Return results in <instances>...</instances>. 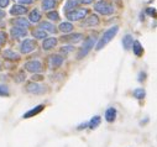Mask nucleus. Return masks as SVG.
Returning a JSON list of instances; mask_svg holds the SVG:
<instances>
[{
  "mask_svg": "<svg viewBox=\"0 0 157 147\" xmlns=\"http://www.w3.org/2000/svg\"><path fill=\"white\" fill-rule=\"evenodd\" d=\"M14 24L17 25V26H22V27H29L30 26V21L26 20V19H16L14 21Z\"/></svg>",
  "mask_w": 157,
  "mask_h": 147,
  "instance_id": "nucleus-27",
  "label": "nucleus"
},
{
  "mask_svg": "<svg viewBox=\"0 0 157 147\" xmlns=\"http://www.w3.org/2000/svg\"><path fill=\"white\" fill-rule=\"evenodd\" d=\"M10 92L6 85H0V96H9Z\"/></svg>",
  "mask_w": 157,
  "mask_h": 147,
  "instance_id": "nucleus-28",
  "label": "nucleus"
},
{
  "mask_svg": "<svg viewBox=\"0 0 157 147\" xmlns=\"http://www.w3.org/2000/svg\"><path fill=\"white\" fill-rule=\"evenodd\" d=\"M59 30H61V32H63V33H68V32H71V31L73 30V25H72L71 22H62V24L59 25Z\"/></svg>",
  "mask_w": 157,
  "mask_h": 147,
  "instance_id": "nucleus-20",
  "label": "nucleus"
},
{
  "mask_svg": "<svg viewBox=\"0 0 157 147\" xmlns=\"http://www.w3.org/2000/svg\"><path fill=\"white\" fill-rule=\"evenodd\" d=\"M98 24H99V19H98V16H97V15H92V16H89V17L82 24V26L90 27V26H97Z\"/></svg>",
  "mask_w": 157,
  "mask_h": 147,
  "instance_id": "nucleus-14",
  "label": "nucleus"
},
{
  "mask_svg": "<svg viewBox=\"0 0 157 147\" xmlns=\"http://www.w3.org/2000/svg\"><path fill=\"white\" fill-rule=\"evenodd\" d=\"M56 6V0H44L42 3V9L44 10H50Z\"/></svg>",
  "mask_w": 157,
  "mask_h": 147,
  "instance_id": "nucleus-22",
  "label": "nucleus"
},
{
  "mask_svg": "<svg viewBox=\"0 0 157 147\" xmlns=\"http://www.w3.org/2000/svg\"><path fill=\"white\" fill-rule=\"evenodd\" d=\"M9 5V0H0V8H6Z\"/></svg>",
  "mask_w": 157,
  "mask_h": 147,
  "instance_id": "nucleus-33",
  "label": "nucleus"
},
{
  "mask_svg": "<svg viewBox=\"0 0 157 147\" xmlns=\"http://www.w3.org/2000/svg\"><path fill=\"white\" fill-rule=\"evenodd\" d=\"M94 43H95V37H89V39H87V40L83 42L82 48L79 50V52H78L77 58H78V59H82L83 57H86V56L92 51V48L94 47Z\"/></svg>",
  "mask_w": 157,
  "mask_h": 147,
  "instance_id": "nucleus-2",
  "label": "nucleus"
},
{
  "mask_svg": "<svg viewBox=\"0 0 157 147\" xmlns=\"http://www.w3.org/2000/svg\"><path fill=\"white\" fill-rule=\"evenodd\" d=\"M44 77L42 76H32V81H42Z\"/></svg>",
  "mask_w": 157,
  "mask_h": 147,
  "instance_id": "nucleus-35",
  "label": "nucleus"
},
{
  "mask_svg": "<svg viewBox=\"0 0 157 147\" xmlns=\"http://www.w3.org/2000/svg\"><path fill=\"white\" fill-rule=\"evenodd\" d=\"M83 39V35L82 33H73V35H67L62 37L63 42H68V43H77L79 42Z\"/></svg>",
  "mask_w": 157,
  "mask_h": 147,
  "instance_id": "nucleus-7",
  "label": "nucleus"
},
{
  "mask_svg": "<svg viewBox=\"0 0 157 147\" xmlns=\"http://www.w3.org/2000/svg\"><path fill=\"white\" fill-rule=\"evenodd\" d=\"M27 13V9L22 5H14L11 9H10V14L11 15H24Z\"/></svg>",
  "mask_w": 157,
  "mask_h": 147,
  "instance_id": "nucleus-13",
  "label": "nucleus"
},
{
  "mask_svg": "<svg viewBox=\"0 0 157 147\" xmlns=\"http://www.w3.org/2000/svg\"><path fill=\"white\" fill-rule=\"evenodd\" d=\"M119 32V26H113V27H110V28H108L104 33H103V36L99 39V41H98V43H97V47H95V50L97 51H100L104 46H106L114 37H115V35Z\"/></svg>",
  "mask_w": 157,
  "mask_h": 147,
  "instance_id": "nucleus-1",
  "label": "nucleus"
},
{
  "mask_svg": "<svg viewBox=\"0 0 157 147\" xmlns=\"http://www.w3.org/2000/svg\"><path fill=\"white\" fill-rule=\"evenodd\" d=\"M6 41V33L4 31H0V45H4Z\"/></svg>",
  "mask_w": 157,
  "mask_h": 147,
  "instance_id": "nucleus-30",
  "label": "nucleus"
},
{
  "mask_svg": "<svg viewBox=\"0 0 157 147\" xmlns=\"http://www.w3.org/2000/svg\"><path fill=\"white\" fill-rule=\"evenodd\" d=\"M25 69L35 74V73H40L42 70V64H41L40 61H36V59L35 61H29L25 64Z\"/></svg>",
  "mask_w": 157,
  "mask_h": 147,
  "instance_id": "nucleus-5",
  "label": "nucleus"
},
{
  "mask_svg": "<svg viewBox=\"0 0 157 147\" xmlns=\"http://www.w3.org/2000/svg\"><path fill=\"white\" fill-rule=\"evenodd\" d=\"M132 43H134V37L131 35H126L123 39V46L125 50H130L132 47Z\"/></svg>",
  "mask_w": 157,
  "mask_h": 147,
  "instance_id": "nucleus-16",
  "label": "nucleus"
},
{
  "mask_svg": "<svg viewBox=\"0 0 157 147\" xmlns=\"http://www.w3.org/2000/svg\"><path fill=\"white\" fill-rule=\"evenodd\" d=\"M36 48V45H35V42L32 41V40H25L22 43H21V52L22 53H30V52H32L33 50Z\"/></svg>",
  "mask_w": 157,
  "mask_h": 147,
  "instance_id": "nucleus-8",
  "label": "nucleus"
},
{
  "mask_svg": "<svg viewBox=\"0 0 157 147\" xmlns=\"http://www.w3.org/2000/svg\"><path fill=\"white\" fill-rule=\"evenodd\" d=\"M44 105H38V106H36L35 109H31V110H29V111L24 115V119H29V118H32V116H35V115H37V114H40L42 110H44Z\"/></svg>",
  "mask_w": 157,
  "mask_h": 147,
  "instance_id": "nucleus-12",
  "label": "nucleus"
},
{
  "mask_svg": "<svg viewBox=\"0 0 157 147\" xmlns=\"http://www.w3.org/2000/svg\"><path fill=\"white\" fill-rule=\"evenodd\" d=\"M10 33L14 39H21V37H25V36L27 35V31L21 28V27H13L10 30Z\"/></svg>",
  "mask_w": 157,
  "mask_h": 147,
  "instance_id": "nucleus-9",
  "label": "nucleus"
},
{
  "mask_svg": "<svg viewBox=\"0 0 157 147\" xmlns=\"http://www.w3.org/2000/svg\"><path fill=\"white\" fill-rule=\"evenodd\" d=\"M147 14L151 15V16H156V11H155L153 8H148V9H147Z\"/></svg>",
  "mask_w": 157,
  "mask_h": 147,
  "instance_id": "nucleus-34",
  "label": "nucleus"
},
{
  "mask_svg": "<svg viewBox=\"0 0 157 147\" xmlns=\"http://www.w3.org/2000/svg\"><path fill=\"white\" fill-rule=\"evenodd\" d=\"M94 10L101 15H111L114 13V8L111 4L104 2V0H101V2H98L95 5H94Z\"/></svg>",
  "mask_w": 157,
  "mask_h": 147,
  "instance_id": "nucleus-3",
  "label": "nucleus"
},
{
  "mask_svg": "<svg viewBox=\"0 0 157 147\" xmlns=\"http://www.w3.org/2000/svg\"><path fill=\"white\" fill-rule=\"evenodd\" d=\"M40 28H41V30H44V31H48V32H56V27H55L51 22H47V21L41 22Z\"/></svg>",
  "mask_w": 157,
  "mask_h": 147,
  "instance_id": "nucleus-18",
  "label": "nucleus"
},
{
  "mask_svg": "<svg viewBox=\"0 0 157 147\" xmlns=\"http://www.w3.org/2000/svg\"><path fill=\"white\" fill-rule=\"evenodd\" d=\"M77 5H78L77 0H67V3H66V5H64V10L68 13V11L73 10V8H75Z\"/></svg>",
  "mask_w": 157,
  "mask_h": 147,
  "instance_id": "nucleus-24",
  "label": "nucleus"
},
{
  "mask_svg": "<svg viewBox=\"0 0 157 147\" xmlns=\"http://www.w3.org/2000/svg\"><path fill=\"white\" fill-rule=\"evenodd\" d=\"M4 57L8 58V59H19V58H20V55L16 53V52L13 51V50H6V51L4 52Z\"/></svg>",
  "mask_w": 157,
  "mask_h": 147,
  "instance_id": "nucleus-19",
  "label": "nucleus"
},
{
  "mask_svg": "<svg viewBox=\"0 0 157 147\" xmlns=\"http://www.w3.org/2000/svg\"><path fill=\"white\" fill-rule=\"evenodd\" d=\"M33 37H36V39H47V33H46V31H44V30H36V31H33Z\"/></svg>",
  "mask_w": 157,
  "mask_h": 147,
  "instance_id": "nucleus-26",
  "label": "nucleus"
},
{
  "mask_svg": "<svg viewBox=\"0 0 157 147\" xmlns=\"http://www.w3.org/2000/svg\"><path fill=\"white\" fill-rule=\"evenodd\" d=\"M47 17H48L50 20H52V21H58V20H59V15H58L57 11H51V13H48V14H47Z\"/></svg>",
  "mask_w": 157,
  "mask_h": 147,
  "instance_id": "nucleus-29",
  "label": "nucleus"
},
{
  "mask_svg": "<svg viewBox=\"0 0 157 147\" xmlns=\"http://www.w3.org/2000/svg\"><path fill=\"white\" fill-rule=\"evenodd\" d=\"M19 3H21V4H31L32 0H19Z\"/></svg>",
  "mask_w": 157,
  "mask_h": 147,
  "instance_id": "nucleus-36",
  "label": "nucleus"
},
{
  "mask_svg": "<svg viewBox=\"0 0 157 147\" xmlns=\"http://www.w3.org/2000/svg\"><path fill=\"white\" fill-rule=\"evenodd\" d=\"M24 79H25V73H24V72H21L20 74L17 76V79H16V82H17V83H20V82H22Z\"/></svg>",
  "mask_w": 157,
  "mask_h": 147,
  "instance_id": "nucleus-32",
  "label": "nucleus"
},
{
  "mask_svg": "<svg viewBox=\"0 0 157 147\" xmlns=\"http://www.w3.org/2000/svg\"><path fill=\"white\" fill-rule=\"evenodd\" d=\"M88 14V9H79V10H73V11H68L67 13V19L71 21H77L84 19Z\"/></svg>",
  "mask_w": 157,
  "mask_h": 147,
  "instance_id": "nucleus-4",
  "label": "nucleus"
},
{
  "mask_svg": "<svg viewBox=\"0 0 157 147\" xmlns=\"http://www.w3.org/2000/svg\"><path fill=\"white\" fill-rule=\"evenodd\" d=\"M62 63H63V57L59 56V55H55V56H52L51 59H50V66H51L52 69H56V68L61 67Z\"/></svg>",
  "mask_w": 157,
  "mask_h": 147,
  "instance_id": "nucleus-10",
  "label": "nucleus"
},
{
  "mask_svg": "<svg viewBox=\"0 0 157 147\" xmlns=\"http://www.w3.org/2000/svg\"><path fill=\"white\" fill-rule=\"evenodd\" d=\"M116 118V110L115 107H109L106 111H105V120L108 123H113Z\"/></svg>",
  "mask_w": 157,
  "mask_h": 147,
  "instance_id": "nucleus-15",
  "label": "nucleus"
},
{
  "mask_svg": "<svg viewBox=\"0 0 157 147\" xmlns=\"http://www.w3.org/2000/svg\"><path fill=\"white\" fill-rule=\"evenodd\" d=\"M73 51V47L72 46H66V47H62V50H61V52L62 53H69V52H72Z\"/></svg>",
  "mask_w": 157,
  "mask_h": 147,
  "instance_id": "nucleus-31",
  "label": "nucleus"
},
{
  "mask_svg": "<svg viewBox=\"0 0 157 147\" xmlns=\"http://www.w3.org/2000/svg\"><path fill=\"white\" fill-rule=\"evenodd\" d=\"M93 2V0H81V3H83V4H90Z\"/></svg>",
  "mask_w": 157,
  "mask_h": 147,
  "instance_id": "nucleus-37",
  "label": "nucleus"
},
{
  "mask_svg": "<svg viewBox=\"0 0 157 147\" xmlns=\"http://www.w3.org/2000/svg\"><path fill=\"white\" fill-rule=\"evenodd\" d=\"M56 45H57V39H56V37H48V39H46V40L44 41V43H42V48L47 51V50L53 48Z\"/></svg>",
  "mask_w": 157,
  "mask_h": 147,
  "instance_id": "nucleus-11",
  "label": "nucleus"
},
{
  "mask_svg": "<svg viewBox=\"0 0 157 147\" xmlns=\"http://www.w3.org/2000/svg\"><path fill=\"white\" fill-rule=\"evenodd\" d=\"M132 95L136 98V99H144L145 95H146V92L142 89V88H137L132 92Z\"/></svg>",
  "mask_w": 157,
  "mask_h": 147,
  "instance_id": "nucleus-25",
  "label": "nucleus"
},
{
  "mask_svg": "<svg viewBox=\"0 0 157 147\" xmlns=\"http://www.w3.org/2000/svg\"><path fill=\"white\" fill-rule=\"evenodd\" d=\"M132 51H134L135 56H137V57L142 56V52H144V50H142V47H141V45H140V42H139V41H135V42H134V46H132Z\"/></svg>",
  "mask_w": 157,
  "mask_h": 147,
  "instance_id": "nucleus-21",
  "label": "nucleus"
},
{
  "mask_svg": "<svg viewBox=\"0 0 157 147\" xmlns=\"http://www.w3.org/2000/svg\"><path fill=\"white\" fill-rule=\"evenodd\" d=\"M26 90H27L29 93H31V94H44V93H46V89H45L44 85L38 84V83H35V82L27 84Z\"/></svg>",
  "mask_w": 157,
  "mask_h": 147,
  "instance_id": "nucleus-6",
  "label": "nucleus"
},
{
  "mask_svg": "<svg viewBox=\"0 0 157 147\" xmlns=\"http://www.w3.org/2000/svg\"><path fill=\"white\" fill-rule=\"evenodd\" d=\"M29 19H30V22H33V24L38 22V21H40V19H41V14H40V11H38V10H32V11L30 13Z\"/></svg>",
  "mask_w": 157,
  "mask_h": 147,
  "instance_id": "nucleus-17",
  "label": "nucleus"
},
{
  "mask_svg": "<svg viewBox=\"0 0 157 147\" xmlns=\"http://www.w3.org/2000/svg\"><path fill=\"white\" fill-rule=\"evenodd\" d=\"M4 16H5V13H4L3 10H0V19H3Z\"/></svg>",
  "mask_w": 157,
  "mask_h": 147,
  "instance_id": "nucleus-38",
  "label": "nucleus"
},
{
  "mask_svg": "<svg viewBox=\"0 0 157 147\" xmlns=\"http://www.w3.org/2000/svg\"><path fill=\"white\" fill-rule=\"evenodd\" d=\"M100 121H101V119H100V116H94V118H92V120L89 121V124H88V126L90 127V129H97L98 126H99V124H100Z\"/></svg>",
  "mask_w": 157,
  "mask_h": 147,
  "instance_id": "nucleus-23",
  "label": "nucleus"
}]
</instances>
